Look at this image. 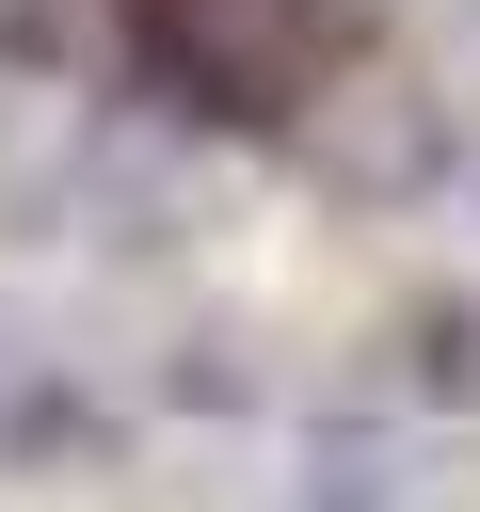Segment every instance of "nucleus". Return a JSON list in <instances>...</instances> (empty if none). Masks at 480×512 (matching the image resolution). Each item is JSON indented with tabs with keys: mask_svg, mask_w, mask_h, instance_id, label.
<instances>
[{
	"mask_svg": "<svg viewBox=\"0 0 480 512\" xmlns=\"http://www.w3.org/2000/svg\"><path fill=\"white\" fill-rule=\"evenodd\" d=\"M128 32H144V80L176 112H224V128L304 112V80H320V16L304 0H128Z\"/></svg>",
	"mask_w": 480,
	"mask_h": 512,
	"instance_id": "f257e3e1",
	"label": "nucleus"
}]
</instances>
